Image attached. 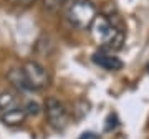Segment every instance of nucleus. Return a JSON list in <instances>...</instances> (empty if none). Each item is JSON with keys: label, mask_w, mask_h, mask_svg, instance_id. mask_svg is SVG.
Returning <instances> with one entry per match:
<instances>
[{"label": "nucleus", "mask_w": 149, "mask_h": 139, "mask_svg": "<svg viewBox=\"0 0 149 139\" xmlns=\"http://www.w3.org/2000/svg\"><path fill=\"white\" fill-rule=\"evenodd\" d=\"M91 35L103 50L106 51H118L123 48V43L126 40L124 30L113 23V20L106 15H98L91 25Z\"/></svg>", "instance_id": "obj_1"}, {"label": "nucleus", "mask_w": 149, "mask_h": 139, "mask_svg": "<svg viewBox=\"0 0 149 139\" xmlns=\"http://www.w3.org/2000/svg\"><path fill=\"white\" fill-rule=\"evenodd\" d=\"M96 17H98L96 7L90 0H74L68 8V20L81 30L91 28Z\"/></svg>", "instance_id": "obj_2"}, {"label": "nucleus", "mask_w": 149, "mask_h": 139, "mask_svg": "<svg viewBox=\"0 0 149 139\" xmlns=\"http://www.w3.org/2000/svg\"><path fill=\"white\" fill-rule=\"evenodd\" d=\"M45 116H47L48 124L55 129V131H65L68 126L70 114L65 104L56 98H48L45 101Z\"/></svg>", "instance_id": "obj_3"}, {"label": "nucleus", "mask_w": 149, "mask_h": 139, "mask_svg": "<svg viewBox=\"0 0 149 139\" xmlns=\"http://www.w3.org/2000/svg\"><path fill=\"white\" fill-rule=\"evenodd\" d=\"M25 81H27L28 90H43L50 85V75L37 61H27L22 66Z\"/></svg>", "instance_id": "obj_4"}, {"label": "nucleus", "mask_w": 149, "mask_h": 139, "mask_svg": "<svg viewBox=\"0 0 149 139\" xmlns=\"http://www.w3.org/2000/svg\"><path fill=\"white\" fill-rule=\"evenodd\" d=\"M93 63L101 66L103 70H108V71H119L123 68L121 60L118 58L116 55H113L111 51H106V50L96 51L93 55Z\"/></svg>", "instance_id": "obj_5"}, {"label": "nucleus", "mask_w": 149, "mask_h": 139, "mask_svg": "<svg viewBox=\"0 0 149 139\" xmlns=\"http://www.w3.org/2000/svg\"><path fill=\"white\" fill-rule=\"evenodd\" d=\"M0 119H2V123L5 124V126H12V128L13 126H20L27 119V111H25V108L17 106L5 113H0Z\"/></svg>", "instance_id": "obj_6"}, {"label": "nucleus", "mask_w": 149, "mask_h": 139, "mask_svg": "<svg viewBox=\"0 0 149 139\" xmlns=\"http://www.w3.org/2000/svg\"><path fill=\"white\" fill-rule=\"evenodd\" d=\"M17 106H20V104H18V98L13 91H2L0 93V113H5Z\"/></svg>", "instance_id": "obj_7"}, {"label": "nucleus", "mask_w": 149, "mask_h": 139, "mask_svg": "<svg viewBox=\"0 0 149 139\" xmlns=\"http://www.w3.org/2000/svg\"><path fill=\"white\" fill-rule=\"evenodd\" d=\"M7 78H8V81L12 83V86H15L17 90H20V91L28 90L27 81H25V76H23L22 68H13L10 73L7 75Z\"/></svg>", "instance_id": "obj_8"}, {"label": "nucleus", "mask_w": 149, "mask_h": 139, "mask_svg": "<svg viewBox=\"0 0 149 139\" xmlns=\"http://www.w3.org/2000/svg\"><path fill=\"white\" fill-rule=\"evenodd\" d=\"M25 111H27V116H37L40 113V104L37 101H28L25 106Z\"/></svg>", "instance_id": "obj_9"}, {"label": "nucleus", "mask_w": 149, "mask_h": 139, "mask_svg": "<svg viewBox=\"0 0 149 139\" xmlns=\"http://www.w3.org/2000/svg\"><path fill=\"white\" fill-rule=\"evenodd\" d=\"M118 126V118H116V114H109V116H108V119H106V126H104V129H106V131H113V129L116 128Z\"/></svg>", "instance_id": "obj_10"}, {"label": "nucleus", "mask_w": 149, "mask_h": 139, "mask_svg": "<svg viewBox=\"0 0 149 139\" xmlns=\"http://www.w3.org/2000/svg\"><path fill=\"white\" fill-rule=\"evenodd\" d=\"M80 139H100V136L95 133H83L80 136Z\"/></svg>", "instance_id": "obj_11"}, {"label": "nucleus", "mask_w": 149, "mask_h": 139, "mask_svg": "<svg viewBox=\"0 0 149 139\" xmlns=\"http://www.w3.org/2000/svg\"><path fill=\"white\" fill-rule=\"evenodd\" d=\"M63 2H66V0H63Z\"/></svg>", "instance_id": "obj_12"}, {"label": "nucleus", "mask_w": 149, "mask_h": 139, "mask_svg": "<svg viewBox=\"0 0 149 139\" xmlns=\"http://www.w3.org/2000/svg\"><path fill=\"white\" fill-rule=\"evenodd\" d=\"M148 70H149V66H148Z\"/></svg>", "instance_id": "obj_13"}]
</instances>
